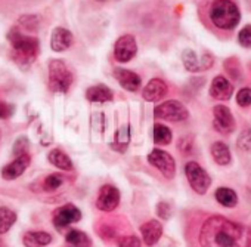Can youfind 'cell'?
I'll use <instances>...</instances> for the list:
<instances>
[{
	"label": "cell",
	"instance_id": "obj_3",
	"mask_svg": "<svg viewBox=\"0 0 251 247\" xmlns=\"http://www.w3.org/2000/svg\"><path fill=\"white\" fill-rule=\"evenodd\" d=\"M208 20L214 28L229 31L238 26L241 14L232 0H213L208 8Z\"/></svg>",
	"mask_w": 251,
	"mask_h": 247
},
{
	"label": "cell",
	"instance_id": "obj_28",
	"mask_svg": "<svg viewBox=\"0 0 251 247\" xmlns=\"http://www.w3.org/2000/svg\"><path fill=\"white\" fill-rule=\"evenodd\" d=\"M182 59H183V65H185V68H186L188 71L195 73V71H200V70H201V62L198 61V58H197V55H195L194 51L186 49V51L183 52Z\"/></svg>",
	"mask_w": 251,
	"mask_h": 247
},
{
	"label": "cell",
	"instance_id": "obj_25",
	"mask_svg": "<svg viewBox=\"0 0 251 247\" xmlns=\"http://www.w3.org/2000/svg\"><path fill=\"white\" fill-rule=\"evenodd\" d=\"M17 222V215L8 207H0V234H6Z\"/></svg>",
	"mask_w": 251,
	"mask_h": 247
},
{
	"label": "cell",
	"instance_id": "obj_17",
	"mask_svg": "<svg viewBox=\"0 0 251 247\" xmlns=\"http://www.w3.org/2000/svg\"><path fill=\"white\" fill-rule=\"evenodd\" d=\"M73 34L67 30V28H62V27H58L53 30L52 33V37H50V48L55 51V52H64L67 51L68 48H71L73 45Z\"/></svg>",
	"mask_w": 251,
	"mask_h": 247
},
{
	"label": "cell",
	"instance_id": "obj_35",
	"mask_svg": "<svg viewBox=\"0 0 251 247\" xmlns=\"http://www.w3.org/2000/svg\"><path fill=\"white\" fill-rule=\"evenodd\" d=\"M15 111V107L12 104L0 101V118H9Z\"/></svg>",
	"mask_w": 251,
	"mask_h": 247
},
{
	"label": "cell",
	"instance_id": "obj_7",
	"mask_svg": "<svg viewBox=\"0 0 251 247\" xmlns=\"http://www.w3.org/2000/svg\"><path fill=\"white\" fill-rule=\"evenodd\" d=\"M148 162L151 166H154L155 169H158L164 178L167 179H172L175 178V173H176V163H175V159L163 151V150H154L152 153H150L148 156Z\"/></svg>",
	"mask_w": 251,
	"mask_h": 247
},
{
	"label": "cell",
	"instance_id": "obj_38",
	"mask_svg": "<svg viewBox=\"0 0 251 247\" xmlns=\"http://www.w3.org/2000/svg\"><path fill=\"white\" fill-rule=\"evenodd\" d=\"M213 65V58L210 55H205L201 61V70H207Z\"/></svg>",
	"mask_w": 251,
	"mask_h": 247
},
{
	"label": "cell",
	"instance_id": "obj_22",
	"mask_svg": "<svg viewBox=\"0 0 251 247\" xmlns=\"http://www.w3.org/2000/svg\"><path fill=\"white\" fill-rule=\"evenodd\" d=\"M211 156L214 159V162L220 166H227L232 162V156L230 151L227 148V145L225 142H214L211 145Z\"/></svg>",
	"mask_w": 251,
	"mask_h": 247
},
{
	"label": "cell",
	"instance_id": "obj_18",
	"mask_svg": "<svg viewBox=\"0 0 251 247\" xmlns=\"http://www.w3.org/2000/svg\"><path fill=\"white\" fill-rule=\"evenodd\" d=\"M40 0H0V14H12L34 6Z\"/></svg>",
	"mask_w": 251,
	"mask_h": 247
},
{
	"label": "cell",
	"instance_id": "obj_14",
	"mask_svg": "<svg viewBox=\"0 0 251 247\" xmlns=\"http://www.w3.org/2000/svg\"><path fill=\"white\" fill-rule=\"evenodd\" d=\"M233 87L230 82L223 76H216L210 86V95L217 101H227L232 96Z\"/></svg>",
	"mask_w": 251,
	"mask_h": 247
},
{
	"label": "cell",
	"instance_id": "obj_26",
	"mask_svg": "<svg viewBox=\"0 0 251 247\" xmlns=\"http://www.w3.org/2000/svg\"><path fill=\"white\" fill-rule=\"evenodd\" d=\"M129 138H130V129L129 126H123L117 131L115 134V142L111 145L115 151H121L124 153L126 148L129 145Z\"/></svg>",
	"mask_w": 251,
	"mask_h": 247
},
{
	"label": "cell",
	"instance_id": "obj_16",
	"mask_svg": "<svg viewBox=\"0 0 251 247\" xmlns=\"http://www.w3.org/2000/svg\"><path fill=\"white\" fill-rule=\"evenodd\" d=\"M141 234H142L144 243L148 247H152L161 238V235H163V226H161V223L158 220L152 219V220L145 222L141 226Z\"/></svg>",
	"mask_w": 251,
	"mask_h": 247
},
{
	"label": "cell",
	"instance_id": "obj_29",
	"mask_svg": "<svg viewBox=\"0 0 251 247\" xmlns=\"http://www.w3.org/2000/svg\"><path fill=\"white\" fill-rule=\"evenodd\" d=\"M40 20L36 15H23L20 18V28H24L27 31H36L39 28Z\"/></svg>",
	"mask_w": 251,
	"mask_h": 247
},
{
	"label": "cell",
	"instance_id": "obj_32",
	"mask_svg": "<svg viewBox=\"0 0 251 247\" xmlns=\"http://www.w3.org/2000/svg\"><path fill=\"white\" fill-rule=\"evenodd\" d=\"M236 102L239 107H250L251 105V87H242L236 93Z\"/></svg>",
	"mask_w": 251,
	"mask_h": 247
},
{
	"label": "cell",
	"instance_id": "obj_30",
	"mask_svg": "<svg viewBox=\"0 0 251 247\" xmlns=\"http://www.w3.org/2000/svg\"><path fill=\"white\" fill-rule=\"evenodd\" d=\"M62 184H64V178H62L59 173H53V175H49V176L45 179V182H43V190L50 192V191L58 190Z\"/></svg>",
	"mask_w": 251,
	"mask_h": 247
},
{
	"label": "cell",
	"instance_id": "obj_9",
	"mask_svg": "<svg viewBox=\"0 0 251 247\" xmlns=\"http://www.w3.org/2000/svg\"><path fill=\"white\" fill-rule=\"evenodd\" d=\"M214 120L213 126L220 134H230L235 131V118L230 112V110L225 105H216L213 110Z\"/></svg>",
	"mask_w": 251,
	"mask_h": 247
},
{
	"label": "cell",
	"instance_id": "obj_24",
	"mask_svg": "<svg viewBox=\"0 0 251 247\" xmlns=\"http://www.w3.org/2000/svg\"><path fill=\"white\" fill-rule=\"evenodd\" d=\"M65 240H67V243H70V244H73L75 247H90V244H92V241L87 237V234H84L80 229L68 231L67 235H65Z\"/></svg>",
	"mask_w": 251,
	"mask_h": 247
},
{
	"label": "cell",
	"instance_id": "obj_12",
	"mask_svg": "<svg viewBox=\"0 0 251 247\" xmlns=\"http://www.w3.org/2000/svg\"><path fill=\"white\" fill-rule=\"evenodd\" d=\"M30 162H31V159L27 153L17 156V159L14 162H11L9 165H6L2 169V178L6 181H14L17 178H20L25 172V169L30 166Z\"/></svg>",
	"mask_w": 251,
	"mask_h": 247
},
{
	"label": "cell",
	"instance_id": "obj_10",
	"mask_svg": "<svg viewBox=\"0 0 251 247\" xmlns=\"http://www.w3.org/2000/svg\"><path fill=\"white\" fill-rule=\"evenodd\" d=\"M81 219V212L74 204H65L53 212V225L56 229H62L71 223H75Z\"/></svg>",
	"mask_w": 251,
	"mask_h": 247
},
{
	"label": "cell",
	"instance_id": "obj_2",
	"mask_svg": "<svg viewBox=\"0 0 251 247\" xmlns=\"http://www.w3.org/2000/svg\"><path fill=\"white\" fill-rule=\"evenodd\" d=\"M8 40L12 46V59L20 67H28L37 59L40 51L39 39L24 34L20 27H14L8 33Z\"/></svg>",
	"mask_w": 251,
	"mask_h": 247
},
{
	"label": "cell",
	"instance_id": "obj_8",
	"mask_svg": "<svg viewBox=\"0 0 251 247\" xmlns=\"http://www.w3.org/2000/svg\"><path fill=\"white\" fill-rule=\"evenodd\" d=\"M138 54V45L132 34L121 36L114 46V56L118 62H129Z\"/></svg>",
	"mask_w": 251,
	"mask_h": 247
},
{
	"label": "cell",
	"instance_id": "obj_15",
	"mask_svg": "<svg viewBox=\"0 0 251 247\" xmlns=\"http://www.w3.org/2000/svg\"><path fill=\"white\" fill-rule=\"evenodd\" d=\"M169 92V87L166 84L164 80L161 79H152L145 87H144V92H142V96L144 99L150 101V102H157L160 99H163Z\"/></svg>",
	"mask_w": 251,
	"mask_h": 247
},
{
	"label": "cell",
	"instance_id": "obj_13",
	"mask_svg": "<svg viewBox=\"0 0 251 247\" xmlns=\"http://www.w3.org/2000/svg\"><path fill=\"white\" fill-rule=\"evenodd\" d=\"M114 77L117 79V82L120 83L121 87H124L126 90L129 92H136L141 89V84H142V80L141 77L130 71V70H124V68H117L114 71Z\"/></svg>",
	"mask_w": 251,
	"mask_h": 247
},
{
	"label": "cell",
	"instance_id": "obj_20",
	"mask_svg": "<svg viewBox=\"0 0 251 247\" xmlns=\"http://www.w3.org/2000/svg\"><path fill=\"white\" fill-rule=\"evenodd\" d=\"M86 98L90 102H109V101H112L114 95L109 87H106L103 84H98V86H92L87 89Z\"/></svg>",
	"mask_w": 251,
	"mask_h": 247
},
{
	"label": "cell",
	"instance_id": "obj_21",
	"mask_svg": "<svg viewBox=\"0 0 251 247\" xmlns=\"http://www.w3.org/2000/svg\"><path fill=\"white\" fill-rule=\"evenodd\" d=\"M216 201L223 207H235L238 204V194L227 187H220L214 192Z\"/></svg>",
	"mask_w": 251,
	"mask_h": 247
},
{
	"label": "cell",
	"instance_id": "obj_23",
	"mask_svg": "<svg viewBox=\"0 0 251 247\" xmlns=\"http://www.w3.org/2000/svg\"><path fill=\"white\" fill-rule=\"evenodd\" d=\"M48 159H49V162H50L55 167H58V169H61V170L70 172V170L73 169V162H71V159H70L64 151H61V150H58V148L52 150V151L49 153Z\"/></svg>",
	"mask_w": 251,
	"mask_h": 247
},
{
	"label": "cell",
	"instance_id": "obj_31",
	"mask_svg": "<svg viewBox=\"0 0 251 247\" xmlns=\"http://www.w3.org/2000/svg\"><path fill=\"white\" fill-rule=\"evenodd\" d=\"M236 145H238V148L241 151H247V153L251 151V129H245L239 135V138L236 141Z\"/></svg>",
	"mask_w": 251,
	"mask_h": 247
},
{
	"label": "cell",
	"instance_id": "obj_27",
	"mask_svg": "<svg viewBox=\"0 0 251 247\" xmlns=\"http://www.w3.org/2000/svg\"><path fill=\"white\" fill-rule=\"evenodd\" d=\"M154 142L157 145H169L172 142V131L164 125H154Z\"/></svg>",
	"mask_w": 251,
	"mask_h": 247
},
{
	"label": "cell",
	"instance_id": "obj_6",
	"mask_svg": "<svg viewBox=\"0 0 251 247\" xmlns=\"http://www.w3.org/2000/svg\"><path fill=\"white\" fill-rule=\"evenodd\" d=\"M154 114H155L157 118L167 120V121H183L189 115L186 107L182 102L176 101V99L161 102L160 105L155 107Z\"/></svg>",
	"mask_w": 251,
	"mask_h": 247
},
{
	"label": "cell",
	"instance_id": "obj_1",
	"mask_svg": "<svg viewBox=\"0 0 251 247\" xmlns=\"http://www.w3.org/2000/svg\"><path fill=\"white\" fill-rule=\"evenodd\" d=\"M201 247H251V229L225 216H211L200 229Z\"/></svg>",
	"mask_w": 251,
	"mask_h": 247
},
{
	"label": "cell",
	"instance_id": "obj_19",
	"mask_svg": "<svg viewBox=\"0 0 251 247\" xmlns=\"http://www.w3.org/2000/svg\"><path fill=\"white\" fill-rule=\"evenodd\" d=\"M25 247H43L52 241V235L46 231H28L23 238Z\"/></svg>",
	"mask_w": 251,
	"mask_h": 247
},
{
	"label": "cell",
	"instance_id": "obj_36",
	"mask_svg": "<svg viewBox=\"0 0 251 247\" xmlns=\"http://www.w3.org/2000/svg\"><path fill=\"white\" fill-rule=\"evenodd\" d=\"M157 213H158V216H160L161 219H169L170 215H172V209H170V206H169L167 203L161 201V203H158V206H157Z\"/></svg>",
	"mask_w": 251,
	"mask_h": 247
},
{
	"label": "cell",
	"instance_id": "obj_34",
	"mask_svg": "<svg viewBox=\"0 0 251 247\" xmlns=\"http://www.w3.org/2000/svg\"><path fill=\"white\" fill-rule=\"evenodd\" d=\"M238 40L241 43V46L244 48H251V26L244 27L239 34H238Z\"/></svg>",
	"mask_w": 251,
	"mask_h": 247
},
{
	"label": "cell",
	"instance_id": "obj_39",
	"mask_svg": "<svg viewBox=\"0 0 251 247\" xmlns=\"http://www.w3.org/2000/svg\"><path fill=\"white\" fill-rule=\"evenodd\" d=\"M100 2H103V0H100Z\"/></svg>",
	"mask_w": 251,
	"mask_h": 247
},
{
	"label": "cell",
	"instance_id": "obj_37",
	"mask_svg": "<svg viewBox=\"0 0 251 247\" xmlns=\"http://www.w3.org/2000/svg\"><path fill=\"white\" fill-rule=\"evenodd\" d=\"M177 148H179L182 153H185V154L191 153V151H192V138H189V137L182 138V139L179 141V144H177Z\"/></svg>",
	"mask_w": 251,
	"mask_h": 247
},
{
	"label": "cell",
	"instance_id": "obj_4",
	"mask_svg": "<svg viewBox=\"0 0 251 247\" xmlns=\"http://www.w3.org/2000/svg\"><path fill=\"white\" fill-rule=\"evenodd\" d=\"M74 82L73 73L68 70L65 62L53 59L49 62V87L53 92H67Z\"/></svg>",
	"mask_w": 251,
	"mask_h": 247
},
{
	"label": "cell",
	"instance_id": "obj_5",
	"mask_svg": "<svg viewBox=\"0 0 251 247\" xmlns=\"http://www.w3.org/2000/svg\"><path fill=\"white\" fill-rule=\"evenodd\" d=\"M185 173H186L191 188L197 194L204 195L208 191V188L211 185V178L197 162H188L185 166Z\"/></svg>",
	"mask_w": 251,
	"mask_h": 247
},
{
	"label": "cell",
	"instance_id": "obj_11",
	"mask_svg": "<svg viewBox=\"0 0 251 247\" xmlns=\"http://www.w3.org/2000/svg\"><path fill=\"white\" fill-rule=\"evenodd\" d=\"M120 204V191L112 185H103L99 190L96 206L102 212H112Z\"/></svg>",
	"mask_w": 251,
	"mask_h": 247
},
{
	"label": "cell",
	"instance_id": "obj_33",
	"mask_svg": "<svg viewBox=\"0 0 251 247\" xmlns=\"http://www.w3.org/2000/svg\"><path fill=\"white\" fill-rule=\"evenodd\" d=\"M118 247H142V241L135 235H126L118 240Z\"/></svg>",
	"mask_w": 251,
	"mask_h": 247
}]
</instances>
